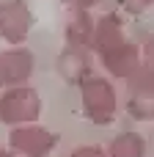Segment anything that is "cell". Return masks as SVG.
I'll return each instance as SVG.
<instances>
[{
    "mask_svg": "<svg viewBox=\"0 0 154 157\" xmlns=\"http://www.w3.org/2000/svg\"><path fill=\"white\" fill-rule=\"evenodd\" d=\"M80 108H83V116L91 124H96V127L113 124L116 116H118V91H116L113 80L102 77V75H91L88 80H83Z\"/></svg>",
    "mask_w": 154,
    "mask_h": 157,
    "instance_id": "6da1fadb",
    "label": "cell"
},
{
    "mask_svg": "<svg viewBox=\"0 0 154 157\" xmlns=\"http://www.w3.org/2000/svg\"><path fill=\"white\" fill-rule=\"evenodd\" d=\"M41 110H44L41 94L30 83L0 91V124H6L8 130L22 124H39Z\"/></svg>",
    "mask_w": 154,
    "mask_h": 157,
    "instance_id": "7a4b0ae2",
    "label": "cell"
},
{
    "mask_svg": "<svg viewBox=\"0 0 154 157\" xmlns=\"http://www.w3.org/2000/svg\"><path fill=\"white\" fill-rule=\"evenodd\" d=\"M58 146V135L41 124H22L8 130L6 149L17 157H50Z\"/></svg>",
    "mask_w": 154,
    "mask_h": 157,
    "instance_id": "3957f363",
    "label": "cell"
},
{
    "mask_svg": "<svg viewBox=\"0 0 154 157\" xmlns=\"http://www.w3.org/2000/svg\"><path fill=\"white\" fill-rule=\"evenodd\" d=\"M36 25L28 0H0V41L8 47H22Z\"/></svg>",
    "mask_w": 154,
    "mask_h": 157,
    "instance_id": "277c9868",
    "label": "cell"
},
{
    "mask_svg": "<svg viewBox=\"0 0 154 157\" xmlns=\"http://www.w3.org/2000/svg\"><path fill=\"white\" fill-rule=\"evenodd\" d=\"M36 72V55L33 50L22 47H6L0 50V88H17L28 86V80Z\"/></svg>",
    "mask_w": 154,
    "mask_h": 157,
    "instance_id": "5b68a950",
    "label": "cell"
},
{
    "mask_svg": "<svg viewBox=\"0 0 154 157\" xmlns=\"http://www.w3.org/2000/svg\"><path fill=\"white\" fill-rule=\"evenodd\" d=\"M91 50H83V47H69L63 44V50L58 52L55 58V72L58 77L66 83V86H83V80H88L94 72H91Z\"/></svg>",
    "mask_w": 154,
    "mask_h": 157,
    "instance_id": "8992f818",
    "label": "cell"
},
{
    "mask_svg": "<svg viewBox=\"0 0 154 157\" xmlns=\"http://www.w3.org/2000/svg\"><path fill=\"white\" fill-rule=\"evenodd\" d=\"M102 61V66L107 69V75L110 77H116V80H132L138 72H141V63H143V55H141V44H135V41H124L121 47H116V50H110L107 55H102L99 58Z\"/></svg>",
    "mask_w": 154,
    "mask_h": 157,
    "instance_id": "52a82bcc",
    "label": "cell"
},
{
    "mask_svg": "<svg viewBox=\"0 0 154 157\" xmlns=\"http://www.w3.org/2000/svg\"><path fill=\"white\" fill-rule=\"evenodd\" d=\"M127 41V30H124V19L116 11L99 14L96 17V28H94V39H91V52L94 55H107L110 50L121 47Z\"/></svg>",
    "mask_w": 154,
    "mask_h": 157,
    "instance_id": "ba28073f",
    "label": "cell"
},
{
    "mask_svg": "<svg viewBox=\"0 0 154 157\" xmlns=\"http://www.w3.org/2000/svg\"><path fill=\"white\" fill-rule=\"evenodd\" d=\"M94 28H96V17L85 8H69L66 22H63V36L69 47H83L91 50V39H94Z\"/></svg>",
    "mask_w": 154,
    "mask_h": 157,
    "instance_id": "9c48e42d",
    "label": "cell"
},
{
    "mask_svg": "<svg viewBox=\"0 0 154 157\" xmlns=\"http://www.w3.org/2000/svg\"><path fill=\"white\" fill-rule=\"evenodd\" d=\"M141 55H143L141 72L127 83L130 86V94H154V36H149L143 41Z\"/></svg>",
    "mask_w": 154,
    "mask_h": 157,
    "instance_id": "30bf717a",
    "label": "cell"
},
{
    "mask_svg": "<svg viewBox=\"0 0 154 157\" xmlns=\"http://www.w3.org/2000/svg\"><path fill=\"white\" fill-rule=\"evenodd\" d=\"M107 157H146V138L135 130H124L107 144Z\"/></svg>",
    "mask_w": 154,
    "mask_h": 157,
    "instance_id": "8fae6325",
    "label": "cell"
},
{
    "mask_svg": "<svg viewBox=\"0 0 154 157\" xmlns=\"http://www.w3.org/2000/svg\"><path fill=\"white\" fill-rule=\"evenodd\" d=\"M127 113L135 121H154V94H130Z\"/></svg>",
    "mask_w": 154,
    "mask_h": 157,
    "instance_id": "7c38bea8",
    "label": "cell"
},
{
    "mask_svg": "<svg viewBox=\"0 0 154 157\" xmlns=\"http://www.w3.org/2000/svg\"><path fill=\"white\" fill-rule=\"evenodd\" d=\"M152 6H154V0H121V11L124 14H132V17L149 11Z\"/></svg>",
    "mask_w": 154,
    "mask_h": 157,
    "instance_id": "4fadbf2b",
    "label": "cell"
},
{
    "mask_svg": "<svg viewBox=\"0 0 154 157\" xmlns=\"http://www.w3.org/2000/svg\"><path fill=\"white\" fill-rule=\"evenodd\" d=\"M69 157H107V149H102V146H96V144H83V146L72 149Z\"/></svg>",
    "mask_w": 154,
    "mask_h": 157,
    "instance_id": "5bb4252c",
    "label": "cell"
},
{
    "mask_svg": "<svg viewBox=\"0 0 154 157\" xmlns=\"http://www.w3.org/2000/svg\"><path fill=\"white\" fill-rule=\"evenodd\" d=\"M58 3H63V6H69V8H85V11H91V8L99 6L102 0H58Z\"/></svg>",
    "mask_w": 154,
    "mask_h": 157,
    "instance_id": "9a60e30c",
    "label": "cell"
}]
</instances>
